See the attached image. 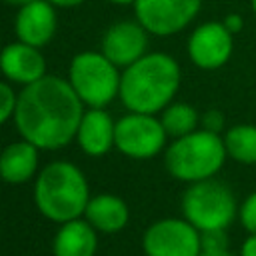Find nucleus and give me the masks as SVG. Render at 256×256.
<instances>
[{
    "mask_svg": "<svg viewBox=\"0 0 256 256\" xmlns=\"http://www.w3.org/2000/svg\"><path fill=\"white\" fill-rule=\"evenodd\" d=\"M82 104L70 82L46 74L18 94L16 128L38 150H60L78 134Z\"/></svg>",
    "mask_w": 256,
    "mask_h": 256,
    "instance_id": "nucleus-1",
    "label": "nucleus"
},
{
    "mask_svg": "<svg viewBox=\"0 0 256 256\" xmlns=\"http://www.w3.org/2000/svg\"><path fill=\"white\" fill-rule=\"evenodd\" d=\"M180 88L178 62L162 52L144 54L120 78V100L130 112L156 114L170 106Z\"/></svg>",
    "mask_w": 256,
    "mask_h": 256,
    "instance_id": "nucleus-2",
    "label": "nucleus"
},
{
    "mask_svg": "<svg viewBox=\"0 0 256 256\" xmlns=\"http://www.w3.org/2000/svg\"><path fill=\"white\" fill-rule=\"evenodd\" d=\"M34 200L42 216L64 224L80 218L90 202V190L82 170L70 162L48 164L34 186Z\"/></svg>",
    "mask_w": 256,
    "mask_h": 256,
    "instance_id": "nucleus-3",
    "label": "nucleus"
},
{
    "mask_svg": "<svg viewBox=\"0 0 256 256\" xmlns=\"http://www.w3.org/2000/svg\"><path fill=\"white\" fill-rule=\"evenodd\" d=\"M226 156L224 138L200 128L188 136L176 138L164 154V164L170 176L194 184L214 178L224 166Z\"/></svg>",
    "mask_w": 256,
    "mask_h": 256,
    "instance_id": "nucleus-4",
    "label": "nucleus"
},
{
    "mask_svg": "<svg viewBox=\"0 0 256 256\" xmlns=\"http://www.w3.org/2000/svg\"><path fill=\"white\" fill-rule=\"evenodd\" d=\"M182 214L198 232L226 230L236 218V198L220 180L194 182L182 196Z\"/></svg>",
    "mask_w": 256,
    "mask_h": 256,
    "instance_id": "nucleus-5",
    "label": "nucleus"
},
{
    "mask_svg": "<svg viewBox=\"0 0 256 256\" xmlns=\"http://www.w3.org/2000/svg\"><path fill=\"white\" fill-rule=\"evenodd\" d=\"M120 74L104 54L82 52L70 64V86L90 108H104L120 94Z\"/></svg>",
    "mask_w": 256,
    "mask_h": 256,
    "instance_id": "nucleus-6",
    "label": "nucleus"
},
{
    "mask_svg": "<svg viewBox=\"0 0 256 256\" xmlns=\"http://www.w3.org/2000/svg\"><path fill=\"white\" fill-rule=\"evenodd\" d=\"M166 130L154 114L132 112L116 122L114 146L136 160H148L160 154L166 144Z\"/></svg>",
    "mask_w": 256,
    "mask_h": 256,
    "instance_id": "nucleus-7",
    "label": "nucleus"
},
{
    "mask_svg": "<svg viewBox=\"0 0 256 256\" xmlns=\"http://www.w3.org/2000/svg\"><path fill=\"white\" fill-rule=\"evenodd\" d=\"M146 256H200V232L186 218H164L154 222L142 238Z\"/></svg>",
    "mask_w": 256,
    "mask_h": 256,
    "instance_id": "nucleus-8",
    "label": "nucleus"
},
{
    "mask_svg": "<svg viewBox=\"0 0 256 256\" xmlns=\"http://www.w3.org/2000/svg\"><path fill=\"white\" fill-rule=\"evenodd\" d=\"M202 0H136L134 12L146 32L172 36L184 30L200 12Z\"/></svg>",
    "mask_w": 256,
    "mask_h": 256,
    "instance_id": "nucleus-9",
    "label": "nucleus"
},
{
    "mask_svg": "<svg viewBox=\"0 0 256 256\" xmlns=\"http://www.w3.org/2000/svg\"><path fill=\"white\" fill-rule=\"evenodd\" d=\"M234 34L222 22H206L198 26L188 40V56L202 70L222 68L234 50Z\"/></svg>",
    "mask_w": 256,
    "mask_h": 256,
    "instance_id": "nucleus-10",
    "label": "nucleus"
},
{
    "mask_svg": "<svg viewBox=\"0 0 256 256\" xmlns=\"http://www.w3.org/2000/svg\"><path fill=\"white\" fill-rule=\"evenodd\" d=\"M148 32L140 22H118L108 28L102 40V54L114 64L128 68L146 54Z\"/></svg>",
    "mask_w": 256,
    "mask_h": 256,
    "instance_id": "nucleus-11",
    "label": "nucleus"
},
{
    "mask_svg": "<svg viewBox=\"0 0 256 256\" xmlns=\"http://www.w3.org/2000/svg\"><path fill=\"white\" fill-rule=\"evenodd\" d=\"M0 70L8 80L28 86L46 76V60L38 48L14 42L0 52Z\"/></svg>",
    "mask_w": 256,
    "mask_h": 256,
    "instance_id": "nucleus-12",
    "label": "nucleus"
},
{
    "mask_svg": "<svg viewBox=\"0 0 256 256\" xmlns=\"http://www.w3.org/2000/svg\"><path fill=\"white\" fill-rule=\"evenodd\" d=\"M16 34L20 42L40 48L56 34V12L48 0H36L20 8L16 16Z\"/></svg>",
    "mask_w": 256,
    "mask_h": 256,
    "instance_id": "nucleus-13",
    "label": "nucleus"
},
{
    "mask_svg": "<svg viewBox=\"0 0 256 256\" xmlns=\"http://www.w3.org/2000/svg\"><path fill=\"white\" fill-rule=\"evenodd\" d=\"M116 124L102 108H92L84 112L76 140L88 156H104L114 146Z\"/></svg>",
    "mask_w": 256,
    "mask_h": 256,
    "instance_id": "nucleus-14",
    "label": "nucleus"
},
{
    "mask_svg": "<svg viewBox=\"0 0 256 256\" xmlns=\"http://www.w3.org/2000/svg\"><path fill=\"white\" fill-rule=\"evenodd\" d=\"M54 256H96L98 236L88 220H70L60 224L54 236Z\"/></svg>",
    "mask_w": 256,
    "mask_h": 256,
    "instance_id": "nucleus-15",
    "label": "nucleus"
},
{
    "mask_svg": "<svg viewBox=\"0 0 256 256\" xmlns=\"http://www.w3.org/2000/svg\"><path fill=\"white\" fill-rule=\"evenodd\" d=\"M84 216L98 232L116 234L126 228L130 220V210L122 198L114 194H98L90 198Z\"/></svg>",
    "mask_w": 256,
    "mask_h": 256,
    "instance_id": "nucleus-16",
    "label": "nucleus"
},
{
    "mask_svg": "<svg viewBox=\"0 0 256 256\" xmlns=\"http://www.w3.org/2000/svg\"><path fill=\"white\" fill-rule=\"evenodd\" d=\"M38 168V148L28 140L14 142L0 154V178L8 184L28 182Z\"/></svg>",
    "mask_w": 256,
    "mask_h": 256,
    "instance_id": "nucleus-17",
    "label": "nucleus"
},
{
    "mask_svg": "<svg viewBox=\"0 0 256 256\" xmlns=\"http://www.w3.org/2000/svg\"><path fill=\"white\" fill-rule=\"evenodd\" d=\"M226 154L238 164H256V126L236 124L224 134Z\"/></svg>",
    "mask_w": 256,
    "mask_h": 256,
    "instance_id": "nucleus-18",
    "label": "nucleus"
},
{
    "mask_svg": "<svg viewBox=\"0 0 256 256\" xmlns=\"http://www.w3.org/2000/svg\"><path fill=\"white\" fill-rule=\"evenodd\" d=\"M164 130L168 136L172 138H182L188 136L192 132L198 130L200 124V114L194 106L178 102V104H170L162 110V118H160Z\"/></svg>",
    "mask_w": 256,
    "mask_h": 256,
    "instance_id": "nucleus-19",
    "label": "nucleus"
},
{
    "mask_svg": "<svg viewBox=\"0 0 256 256\" xmlns=\"http://www.w3.org/2000/svg\"><path fill=\"white\" fill-rule=\"evenodd\" d=\"M16 102H18V96L14 94V90L8 84L0 82V124H4L10 116H14Z\"/></svg>",
    "mask_w": 256,
    "mask_h": 256,
    "instance_id": "nucleus-20",
    "label": "nucleus"
},
{
    "mask_svg": "<svg viewBox=\"0 0 256 256\" xmlns=\"http://www.w3.org/2000/svg\"><path fill=\"white\" fill-rule=\"evenodd\" d=\"M202 250H228V236L226 230H206L200 232Z\"/></svg>",
    "mask_w": 256,
    "mask_h": 256,
    "instance_id": "nucleus-21",
    "label": "nucleus"
},
{
    "mask_svg": "<svg viewBox=\"0 0 256 256\" xmlns=\"http://www.w3.org/2000/svg\"><path fill=\"white\" fill-rule=\"evenodd\" d=\"M240 222L250 232L256 234V192H252L240 206Z\"/></svg>",
    "mask_w": 256,
    "mask_h": 256,
    "instance_id": "nucleus-22",
    "label": "nucleus"
},
{
    "mask_svg": "<svg viewBox=\"0 0 256 256\" xmlns=\"http://www.w3.org/2000/svg\"><path fill=\"white\" fill-rule=\"evenodd\" d=\"M200 124H202V130L220 134L226 120H224V114L220 110H208V112H204V116H200Z\"/></svg>",
    "mask_w": 256,
    "mask_h": 256,
    "instance_id": "nucleus-23",
    "label": "nucleus"
},
{
    "mask_svg": "<svg viewBox=\"0 0 256 256\" xmlns=\"http://www.w3.org/2000/svg\"><path fill=\"white\" fill-rule=\"evenodd\" d=\"M222 24L226 26V30H228L230 34H236V32H240V30L244 28V20H242L240 14H228Z\"/></svg>",
    "mask_w": 256,
    "mask_h": 256,
    "instance_id": "nucleus-24",
    "label": "nucleus"
},
{
    "mask_svg": "<svg viewBox=\"0 0 256 256\" xmlns=\"http://www.w3.org/2000/svg\"><path fill=\"white\" fill-rule=\"evenodd\" d=\"M240 256H256V234H250L240 250Z\"/></svg>",
    "mask_w": 256,
    "mask_h": 256,
    "instance_id": "nucleus-25",
    "label": "nucleus"
},
{
    "mask_svg": "<svg viewBox=\"0 0 256 256\" xmlns=\"http://www.w3.org/2000/svg\"><path fill=\"white\" fill-rule=\"evenodd\" d=\"M48 2L54 4V6H62V8H72V6H78L86 0H48Z\"/></svg>",
    "mask_w": 256,
    "mask_h": 256,
    "instance_id": "nucleus-26",
    "label": "nucleus"
},
{
    "mask_svg": "<svg viewBox=\"0 0 256 256\" xmlns=\"http://www.w3.org/2000/svg\"><path fill=\"white\" fill-rule=\"evenodd\" d=\"M200 256H234L230 250H202V254Z\"/></svg>",
    "mask_w": 256,
    "mask_h": 256,
    "instance_id": "nucleus-27",
    "label": "nucleus"
},
{
    "mask_svg": "<svg viewBox=\"0 0 256 256\" xmlns=\"http://www.w3.org/2000/svg\"><path fill=\"white\" fill-rule=\"evenodd\" d=\"M2 2H6V4H10V6H26V4H32V2H36V0H2Z\"/></svg>",
    "mask_w": 256,
    "mask_h": 256,
    "instance_id": "nucleus-28",
    "label": "nucleus"
},
{
    "mask_svg": "<svg viewBox=\"0 0 256 256\" xmlns=\"http://www.w3.org/2000/svg\"><path fill=\"white\" fill-rule=\"evenodd\" d=\"M108 2H112V4H118V6H126V4H134L136 0H108Z\"/></svg>",
    "mask_w": 256,
    "mask_h": 256,
    "instance_id": "nucleus-29",
    "label": "nucleus"
},
{
    "mask_svg": "<svg viewBox=\"0 0 256 256\" xmlns=\"http://www.w3.org/2000/svg\"><path fill=\"white\" fill-rule=\"evenodd\" d=\"M250 4H252V12L256 14V0H250Z\"/></svg>",
    "mask_w": 256,
    "mask_h": 256,
    "instance_id": "nucleus-30",
    "label": "nucleus"
}]
</instances>
